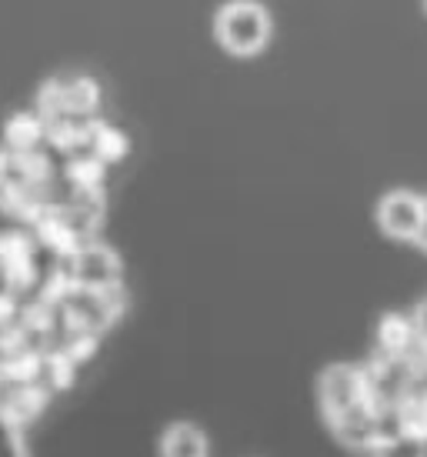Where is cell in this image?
Returning a JSON list of instances; mask_svg holds the SVG:
<instances>
[{"instance_id":"obj_1","label":"cell","mask_w":427,"mask_h":457,"mask_svg":"<svg viewBox=\"0 0 427 457\" xmlns=\"http://www.w3.org/2000/svg\"><path fill=\"white\" fill-rule=\"evenodd\" d=\"M214 30L227 54L254 57L264 51L271 40V13L257 0H230L217 11Z\"/></svg>"},{"instance_id":"obj_2","label":"cell","mask_w":427,"mask_h":457,"mask_svg":"<svg viewBox=\"0 0 427 457\" xmlns=\"http://www.w3.org/2000/svg\"><path fill=\"white\" fill-rule=\"evenodd\" d=\"M317 397H321V411H324L327 424L344 418L347 411L361 407L371 401V384L361 368L351 364H331V368L317 378Z\"/></svg>"},{"instance_id":"obj_3","label":"cell","mask_w":427,"mask_h":457,"mask_svg":"<svg viewBox=\"0 0 427 457\" xmlns=\"http://www.w3.org/2000/svg\"><path fill=\"white\" fill-rule=\"evenodd\" d=\"M377 228L390 241L417 244L424 234V197L414 191H390L377 204Z\"/></svg>"},{"instance_id":"obj_4","label":"cell","mask_w":427,"mask_h":457,"mask_svg":"<svg viewBox=\"0 0 427 457\" xmlns=\"http://www.w3.org/2000/svg\"><path fill=\"white\" fill-rule=\"evenodd\" d=\"M121 280V261L107 247H84L74 257V284L90 294L111 291Z\"/></svg>"},{"instance_id":"obj_5","label":"cell","mask_w":427,"mask_h":457,"mask_svg":"<svg viewBox=\"0 0 427 457\" xmlns=\"http://www.w3.org/2000/svg\"><path fill=\"white\" fill-rule=\"evenodd\" d=\"M157 454L161 457H211V441L204 428L190 424V420H174L171 428H163L161 441H157Z\"/></svg>"},{"instance_id":"obj_6","label":"cell","mask_w":427,"mask_h":457,"mask_svg":"<svg viewBox=\"0 0 427 457\" xmlns=\"http://www.w3.org/2000/svg\"><path fill=\"white\" fill-rule=\"evenodd\" d=\"M417 244H421V247L427 251V228H424V234H421V241H417Z\"/></svg>"},{"instance_id":"obj_7","label":"cell","mask_w":427,"mask_h":457,"mask_svg":"<svg viewBox=\"0 0 427 457\" xmlns=\"http://www.w3.org/2000/svg\"><path fill=\"white\" fill-rule=\"evenodd\" d=\"M421 414H424V437H427V404L421 407Z\"/></svg>"},{"instance_id":"obj_8","label":"cell","mask_w":427,"mask_h":457,"mask_svg":"<svg viewBox=\"0 0 427 457\" xmlns=\"http://www.w3.org/2000/svg\"><path fill=\"white\" fill-rule=\"evenodd\" d=\"M424 228H427V197H424Z\"/></svg>"},{"instance_id":"obj_9","label":"cell","mask_w":427,"mask_h":457,"mask_svg":"<svg viewBox=\"0 0 427 457\" xmlns=\"http://www.w3.org/2000/svg\"><path fill=\"white\" fill-rule=\"evenodd\" d=\"M424 7H427V0H424Z\"/></svg>"}]
</instances>
